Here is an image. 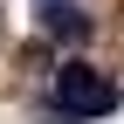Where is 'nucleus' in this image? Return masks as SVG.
Wrapping results in <instances>:
<instances>
[{"mask_svg": "<svg viewBox=\"0 0 124 124\" xmlns=\"http://www.w3.org/2000/svg\"><path fill=\"white\" fill-rule=\"evenodd\" d=\"M117 103H124V90L97 69V62H83V55H76V62H62V69H55V117H62V124L110 117Z\"/></svg>", "mask_w": 124, "mask_h": 124, "instance_id": "f257e3e1", "label": "nucleus"}, {"mask_svg": "<svg viewBox=\"0 0 124 124\" xmlns=\"http://www.w3.org/2000/svg\"><path fill=\"white\" fill-rule=\"evenodd\" d=\"M41 28L62 35V41H83V35H90V14L76 7V0H48V7H41Z\"/></svg>", "mask_w": 124, "mask_h": 124, "instance_id": "f03ea898", "label": "nucleus"}, {"mask_svg": "<svg viewBox=\"0 0 124 124\" xmlns=\"http://www.w3.org/2000/svg\"><path fill=\"white\" fill-rule=\"evenodd\" d=\"M41 7H48V0H41Z\"/></svg>", "mask_w": 124, "mask_h": 124, "instance_id": "7ed1b4c3", "label": "nucleus"}]
</instances>
